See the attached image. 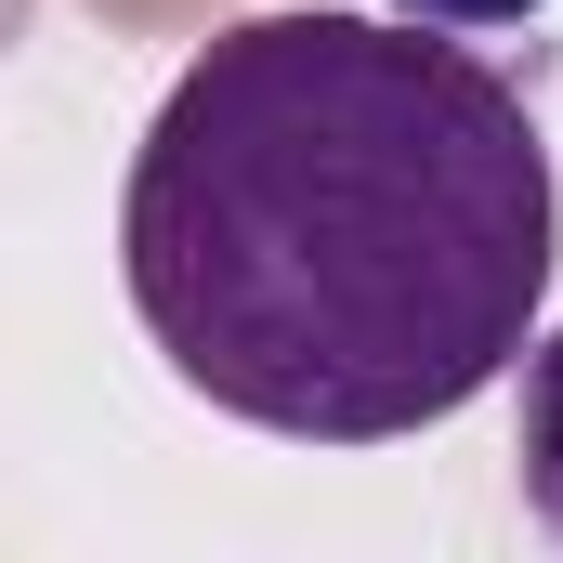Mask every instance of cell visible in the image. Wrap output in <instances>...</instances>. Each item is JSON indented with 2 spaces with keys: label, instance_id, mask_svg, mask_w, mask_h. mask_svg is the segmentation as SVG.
Returning <instances> with one entry per match:
<instances>
[{
  "label": "cell",
  "instance_id": "1",
  "mask_svg": "<svg viewBox=\"0 0 563 563\" xmlns=\"http://www.w3.org/2000/svg\"><path fill=\"white\" fill-rule=\"evenodd\" d=\"M551 132L420 13H250L132 144L119 276L184 394L288 445H394L525 367Z\"/></svg>",
  "mask_w": 563,
  "mask_h": 563
},
{
  "label": "cell",
  "instance_id": "2",
  "mask_svg": "<svg viewBox=\"0 0 563 563\" xmlns=\"http://www.w3.org/2000/svg\"><path fill=\"white\" fill-rule=\"evenodd\" d=\"M511 485H525V511L563 538V328L525 341V432H511Z\"/></svg>",
  "mask_w": 563,
  "mask_h": 563
},
{
  "label": "cell",
  "instance_id": "3",
  "mask_svg": "<svg viewBox=\"0 0 563 563\" xmlns=\"http://www.w3.org/2000/svg\"><path fill=\"white\" fill-rule=\"evenodd\" d=\"M394 13H420V26H525L551 0H394Z\"/></svg>",
  "mask_w": 563,
  "mask_h": 563
}]
</instances>
